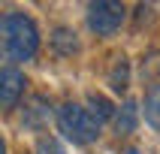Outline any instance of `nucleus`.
Returning a JSON list of instances; mask_svg holds the SVG:
<instances>
[{
  "instance_id": "obj_1",
  "label": "nucleus",
  "mask_w": 160,
  "mask_h": 154,
  "mask_svg": "<svg viewBox=\"0 0 160 154\" xmlns=\"http://www.w3.org/2000/svg\"><path fill=\"white\" fill-rule=\"evenodd\" d=\"M0 30H3V57L9 63H24L36 54L39 30L33 18H27L24 12H6L0 21Z\"/></svg>"
},
{
  "instance_id": "obj_2",
  "label": "nucleus",
  "mask_w": 160,
  "mask_h": 154,
  "mask_svg": "<svg viewBox=\"0 0 160 154\" xmlns=\"http://www.w3.org/2000/svg\"><path fill=\"white\" fill-rule=\"evenodd\" d=\"M58 127L76 145H88L94 139H100V130H103V124H100L97 118L91 115L88 109H82L79 103H72V100L58 109Z\"/></svg>"
},
{
  "instance_id": "obj_3",
  "label": "nucleus",
  "mask_w": 160,
  "mask_h": 154,
  "mask_svg": "<svg viewBox=\"0 0 160 154\" xmlns=\"http://www.w3.org/2000/svg\"><path fill=\"white\" fill-rule=\"evenodd\" d=\"M124 18H127V9L121 3H112V0H100V3L88 6V27L97 36H112L124 24Z\"/></svg>"
},
{
  "instance_id": "obj_4",
  "label": "nucleus",
  "mask_w": 160,
  "mask_h": 154,
  "mask_svg": "<svg viewBox=\"0 0 160 154\" xmlns=\"http://www.w3.org/2000/svg\"><path fill=\"white\" fill-rule=\"evenodd\" d=\"M24 72H18L15 67H3L0 72V103L3 109H12L18 103V97L24 94Z\"/></svg>"
},
{
  "instance_id": "obj_5",
  "label": "nucleus",
  "mask_w": 160,
  "mask_h": 154,
  "mask_svg": "<svg viewBox=\"0 0 160 154\" xmlns=\"http://www.w3.org/2000/svg\"><path fill=\"white\" fill-rule=\"evenodd\" d=\"M52 118V103L45 97H30L24 103V115H21V124L30 127V130H42Z\"/></svg>"
},
{
  "instance_id": "obj_6",
  "label": "nucleus",
  "mask_w": 160,
  "mask_h": 154,
  "mask_svg": "<svg viewBox=\"0 0 160 154\" xmlns=\"http://www.w3.org/2000/svg\"><path fill=\"white\" fill-rule=\"evenodd\" d=\"M112 124H115V133H121V136L133 133L136 124H139V103H136V100H124V103L118 106Z\"/></svg>"
},
{
  "instance_id": "obj_7",
  "label": "nucleus",
  "mask_w": 160,
  "mask_h": 154,
  "mask_svg": "<svg viewBox=\"0 0 160 154\" xmlns=\"http://www.w3.org/2000/svg\"><path fill=\"white\" fill-rule=\"evenodd\" d=\"M52 52L58 57H70V54L79 52V39H76V33H72L70 27H58L52 33Z\"/></svg>"
},
{
  "instance_id": "obj_8",
  "label": "nucleus",
  "mask_w": 160,
  "mask_h": 154,
  "mask_svg": "<svg viewBox=\"0 0 160 154\" xmlns=\"http://www.w3.org/2000/svg\"><path fill=\"white\" fill-rule=\"evenodd\" d=\"M145 121H148L154 130H160V82L151 85L148 94H145Z\"/></svg>"
},
{
  "instance_id": "obj_9",
  "label": "nucleus",
  "mask_w": 160,
  "mask_h": 154,
  "mask_svg": "<svg viewBox=\"0 0 160 154\" xmlns=\"http://www.w3.org/2000/svg\"><path fill=\"white\" fill-rule=\"evenodd\" d=\"M88 112L97 118L100 124H106L109 118H115V112H118V109L112 106L106 97H100V94H91V97H88Z\"/></svg>"
},
{
  "instance_id": "obj_10",
  "label": "nucleus",
  "mask_w": 160,
  "mask_h": 154,
  "mask_svg": "<svg viewBox=\"0 0 160 154\" xmlns=\"http://www.w3.org/2000/svg\"><path fill=\"white\" fill-rule=\"evenodd\" d=\"M109 85L121 94V91L130 88V63H127V57H118L115 67H112V72H109Z\"/></svg>"
},
{
  "instance_id": "obj_11",
  "label": "nucleus",
  "mask_w": 160,
  "mask_h": 154,
  "mask_svg": "<svg viewBox=\"0 0 160 154\" xmlns=\"http://www.w3.org/2000/svg\"><path fill=\"white\" fill-rule=\"evenodd\" d=\"M36 154H63V148H61V142H58V139L42 136V139L36 142Z\"/></svg>"
},
{
  "instance_id": "obj_12",
  "label": "nucleus",
  "mask_w": 160,
  "mask_h": 154,
  "mask_svg": "<svg viewBox=\"0 0 160 154\" xmlns=\"http://www.w3.org/2000/svg\"><path fill=\"white\" fill-rule=\"evenodd\" d=\"M127 154H139V151H136V148H130V151H127Z\"/></svg>"
}]
</instances>
